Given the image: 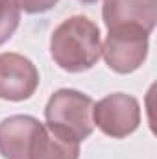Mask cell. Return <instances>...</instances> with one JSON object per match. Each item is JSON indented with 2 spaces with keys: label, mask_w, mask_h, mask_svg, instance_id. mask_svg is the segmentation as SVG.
<instances>
[{
  "label": "cell",
  "mask_w": 157,
  "mask_h": 159,
  "mask_svg": "<svg viewBox=\"0 0 157 159\" xmlns=\"http://www.w3.org/2000/svg\"><path fill=\"white\" fill-rule=\"evenodd\" d=\"M43 126L30 115H15L0 122V154L4 159H30V146Z\"/></svg>",
  "instance_id": "obj_7"
},
{
  "label": "cell",
  "mask_w": 157,
  "mask_h": 159,
  "mask_svg": "<svg viewBox=\"0 0 157 159\" xmlns=\"http://www.w3.org/2000/svg\"><path fill=\"white\" fill-rule=\"evenodd\" d=\"M20 20V9L13 0H0V44L9 39Z\"/></svg>",
  "instance_id": "obj_9"
},
{
  "label": "cell",
  "mask_w": 157,
  "mask_h": 159,
  "mask_svg": "<svg viewBox=\"0 0 157 159\" xmlns=\"http://www.w3.org/2000/svg\"><path fill=\"white\" fill-rule=\"evenodd\" d=\"M39 85V72L35 65L13 52L0 54V98L20 102L30 98Z\"/></svg>",
  "instance_id": "obj_5"
},
{
  "label": "cell",
  "mask_w": 157,
  "mask_h": 159,
  "mask_svg": "<svg viewBox=\"0 0 157 159\" xmlns=\"http://www.w3.org/2000/svg\"><path fill=\"white\" fill-rule=\"evenodd\" d=\"M102 17L107 30L137 28L150 35L157 22V0H104Z\"/></svg>",
  "instance_id": "obj_6"
},
{
  "label": "cell",
  "mask_w": 157,
  "mask_h": 159,
  "mask_svg": "<svg viewBox=\"0 0 157 159\" xmlns=\"http://www.w3.org/2000/svg\"><path fill=\"white\" fill-rule=\"evenodd\" d=\"M81 2H87V4H91V2H96V0H81Z\"/></svg>",
  "instance_id": "obj_11"
},
{
  "label": "cell",
  "mask_w": 157,
  "mask_h": 159,
  "mask_svg": "<svg viewBox=\"0 0 157 159\" xmlns=\"http://www.w3.org/2000/svg\"><path fill=\"white\" fill-rule=\"evenodd\" d=\"M19 9H24L26 13H44L52 9L57 0H13Z\"/></svg>",
  "instance_id": "obj_10"
},
{
  "label": "cell",
  "mask_w": 157,
  "mask_h": 159,
  "mask_svg": "<svg viewBox=\"0 0 157 159\" xmlns=\"http://www.w3.org/2000/svg\"><path fill=\"white\" fill-rule=\"evenodd\" d=\"M30 159H79V144L56 137L43 124L32 141Z\"/></svg>",
  "instance_id": "obj_8"
},
{
  "label": "cell",
  "mask_w": 157,
  "mask_h": 159,
  "mask_svg": "<svg viewBox=\"0 0 157 159\" xmlns=\"http://www.w3.org/2000/svg\"><path fill=\"white\" fill-rule=\"evenodd\" d=\"M102 54L111 70L129 74L148 56V34L137 28H113L105 37Z\"/></svg>",
  "instance_id": "obj_3"
},
{
  "label": "cell",
  "mask_w": 157,
  "mask_h": 159,
  "mask_svg": "<svg viewBox=\"0 0 157 159\" xmlns=\"http://www.w3.org/2000/svg\"><path fill=\"white\" fill-rule=\"evenodd\" d=\"M92 107L94 102L91 96L74 89H59L44 107L46 128L56 137L79 144L94 129Z\"/></svg>",
  "instance_id": "obj_2"
},
{
  "label": "cell",
  "mask_w": 157,
  "mask_h": 159,
  "mask_svg": "<svg viewBox=\"0 0 157 159\" xmlns=\"http://www.w3.org/2000/svg\"><path fill=\"white\" fill-rule=\"evenodd\" d=\"M92 120L102 133L113 139H124L139 128L141 107L133 96L124 93H115L94 104Z\"/></svg>",
  "instance_id": "obj_4"
},
{
  "label": "cell",
  "mask_w": 157,
  "mask_h": 159,
  "mask_svg": "<svg viewBox=\"0 0 157 159\" xmlns=\"http://www.w3.org/2000/svg\"><path fill=\"white\" fill-rule=\"evenodd\" d=\"M50 54L67 72L89 70L102 54L98 26L81 15L63 20L50 37Z\"/></svg>",
  "instance_id": "obj_1"
}]
</instances>
